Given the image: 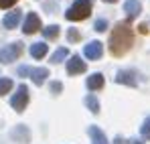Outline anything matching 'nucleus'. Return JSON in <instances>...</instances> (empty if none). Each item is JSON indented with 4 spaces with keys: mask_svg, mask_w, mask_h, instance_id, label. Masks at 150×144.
<instances>
[{
    "mask_svg": "<svg viewBox=\"0 0 150 144\" xmlns=\"http://www.w3.org/2000/svg\"><path fill=\"white\" fill-rule=\"evenodd\" d=\"M67 55H69V51H67L65 47H61V49H57V51L51 55V61H53V63H61V61H63Z\"/></svg>",
    "mask_w": 150,
    "mask_h": 144,
    "instance_id": "18",
    "label": "nucleus"
},
{
    "mask_svg": "<svg viewBox=\"0 0 150 144\" xmlns=\"http://www.w3.org/2000/svg\"><path fill=\"white\" fill-rule=\"evenodd\" d=\"M26 104H28V87L23 83V85H18L16 94L12 96V99H10V106H12L16 112H25Z\"/></svg>",
    "mask_w": 150,
    "mask_h": 144,
    "instance_id": "4",
    "label": "nucleus"
},
{
    "mask_svg": "<svg viewBox=\"0 0 150 144\" xmlns=\"http://www.w3.org/2000/svg\"><path fill=\"white\" fill-rule=\"evenodd\" d=\"M83 53H85V57L87 59H100L101 55H103V45H101L100 41H91L89 45H85V49H83Z\"/></svg>",
    "mask_w": 150,
    "mask_h": 144,
    "instance_id": "7",
    "label": "nucleus"
},
{
    "mask_svg": "<svg viewBox=\"0 0 150 144\" xmlns=\"http://www.w3.org/2000/svg\"><path fill=\"white\" fill-rule=\"evenodd\" d=\"M124 10L128 12V21H132V18H136V16L142 12V4H140L138 0H126Z\"/></svg>",
    "mask_w": 150,
    "mask_h": 144,
    "instance_id": "8",
    "label": "nucleus"
},
{
    "mask_svg": "<svg viewBox=\"0 0 150 144\" xmlns=\"http://www.w3.org/2000/svg\"><path fill=\"white\" fill-rule=\"evenodd\" d=\"M14 4H16V0H0V8H10Z\"/></svg>",
    "mask_w": 150,
    "mask_h": 144,
    "instance_id": "23",
    "label": "nucleus"
},
{
    "mask_svg": "<svg viewBox=\"0 0 150 144\" xmlns=\"http://www.w3.org/2000/svg\"><path fill=\"white\" fill-rule=\"evenodd\" d=\"M43 35H45V39L55 41V39L59 37V26H57V24H49L47 28H43Z\"/></svg>",
    "mask_w": 150,
    "mask_h": 144,
    "instance_id": "16",
    "label": "nucleus"
},
{
    "mask_svg": "<svg viewBox=\"0 0 150 144\" xmlns=\"http://www.w3.org/2000/svg\"><path fill=\"white\" fill-rule=\"evenodd\" d=\"M103 2H110V4H114V2H118V0H103Z\"/></svg>",
    "mask_w": 150,
    "mask_h": 144,
    "instance_id": "27",
    "label": "nucleus"
},
{
    "mask_svg": "<svg viewBox=\"0 0 150 144\" xmlns=\"http://www.w3.org/2000/svg\"><path fill=\"white\" fill-rule=\"evenodd\" d=\"M116 144H122V138H116Z\"/></svg>",
    "mask_w": 150,
    "mask_h": 144,
    "instance_id": "28",
    "label": "nucleus"
},
{
    "mask_svg": "<svg viewBox=\"0 0 150 144\" xmlns=\"http://www.w3.org/2000/svg\"><path fill=\"white\" fill-rule=\"evenodd\" d=\"M23 55V43H10L4 49H0V63H12Z\"/></svg>",
    "mask_w": 150,
    "mask_h": 144,
    "instance_id": "3",
    "label": "nucleus"
},
{
    "mask_svg": "<svg viewBox=\"0 0 150 144\" xmlns=\"http://www.w3.org/2000/svg\"><path fill=\"white\" fill-rule=\"evenodd\" d=\"M87 87L91 89V92H98L103 87V75L101 73H93V75H89L87 77Z\"/></svg>",
    "mask_w": 150,
    "mask_h": 144,
    "instance_id": "12",
    "label": "nucleus"
},
{
    "mask_svg": "<svg viewBox=\"0 0 150 144\" xmlns=\"http://www.w3.org/2000/svg\"><path fill=\"white\" fill-rule=\"evenodd\" d=\"M51 89H53V92H55V94H59V92H61V89H63V85H61V83H59V81H53V83H51Z\"/></svg>",
    "mask_w": 150,
    "mask_h": 144,
    "instance_id": "24",
    "label": "nucleus"
},
{
    "mask_svg": "<svg viewBox=\"0 0 150 144\" xmlns=\"http://www.w3.org/2000/svg\"><path fill=\"white\" fill-rule=\"evenodd\" d=\"M10 89H12V81H10V79H6V77H2V79H0V96L8 94Z\"/></svg>",
    "mask_w": 150,
    "mask_h": 144,
    "instance_id": "19",
    "label": "nucleus"
},
{
    "mask_svg": "<svg viewBox=\"0 0 150 144\" xmlns=\"http://www.w3.org/2000/svg\"><path fill=\"white\" fill-rule=\"evenodd\" d=\"M132 144H142V142H138V140H132Z\"/></svg>",
    "mask_w": 150,
    "mask_h": 144,
    "instance_id": "29",
    "label": "nucleus"
},
{
    "mask_svg": "<svg viewBox=\"0 0 150 144\" xmlns=\"http://www.w3.org/2000/svg\"><path fill=\"white\" fill-rule=\"evenodd\" d=\"M85 69H87V65L81 61L79 55H73V57L67 61V73H69V75H79V73H83Z\"/></svg>",
    "mask_w": 150,
    "mask_h": 144,
    "instance_id": "6",
    "label": "nucleus"
},
{
    "mask_svg": "<svg viewBox=\"0 0 150 144\" xmlns=\"http://www.w3.org/2000/svg\"><path fill=\"white\" fill-rule=\"evenodd\" d=\"M132 45H134V33H132L130 21L118 23L110 35V53L114 57H122L130 51Z\"/></svg>",
    "mask_w": 150,
    "mask_h": 144,
    "instance_id": "1",
    "label": "nucleus"
},
{
    "mask_svg": "<svg viewBox=\"0 0 150 144\" xmlns=\"http://www.w3.org/2000/svg\"><path fill=\"white\" fill-rule=\"evenodd\" d=\"M98 33H103L105 28H108V21L105 18H100V21H96V26H93Z\"/></svg>",
    "mask_w": 150,
    "mask_h": 144,
    "instance_id": "21",
    "label": "nucleus"
},
{
    "mask_svg": "<svg viewBox=\"0 0 150 144\" xmlns=\"http://www.w3.org/2000/svg\"><path fill=\"white\" fill-rule=\"evenodd\" d=\"M138 31H140L142 35H146V33H148V26H146V24L142 23V24H140V26H138Z\"/></svg>",
    "mask_w": 150,
    "mask_h": 144,
    "instance_id": "26",
    "label": "nucleus"
},
{
    "mask_svg": "<svg viewBox=\"0 0 150 144\" xmlns=\"http://www.w3.org/2000/svg\"><path fill=\"white\" fill-rule=\"evenodd\" d=\"M21 18H23V12H21V10H12V12H8V14L2 18V24H4L6 28H16L18 23H21Z\"/></svg>",
    "mask_w": 150,
    "mask_h": 144,
    "instance_id": "9",
    "label": "nucleus"
},
{
    "mask_svg": "<svg viewBox=\"0 0 150 144\" xmlns=\"http://www.w3.org/2000/svg\"><path fill=\"white\" fill-rule=\"evenodd\" d=\"M67 37H69V41H71V43H75V41H79V39H81V35H79V33H77L75 28H69Z\"/></svg>",
    "mask_w": 150,
    "mask_h": 144,
    "instance_id": "22",
    "label": "nucleus"
},
{
    "mask_svg": "<svg viewBox=\"0 0 150 144\" xmlns=\"http://www.w3.org/2000/svg\"><path fill=\"white\" fill-rule=\"evenodd\" d=\"M116 81H118V83H124V85H130V87H136V83H138L134 71H118Z\"/></svg>",
    "mask_w": 150,
    "mask_h": 144,
    "instance_id": "10",
    "label": "nucleus"
},
{
    "mask_svg": "<svg viewBox=\"0 0 150 144\" xmlns=\"http://www.w3.org/2000/svg\"><path fill=\"white\" fill-rule=\"evenodd\" d=\"M89 136H91V144H108L105 134L101 132L98 126H89Z\"/></svg>",
    "mask_w": 150,
    "mask_h": 144,
    "instance_id": "11",
    "label": "nucleus"
},
{
    "mask_svg": "<svg viewBox=\"0 0 150 144\" xmlns=\"http://www.w3.org/2000/svg\"><path fill=\"white\" fill-rule=\"evenodd\" d=\"M47 51H49V45H45V43H35V45L30 47V57L43 59V57L47 55Z\"/></svg>",
    "mask_w": 150,
    "mask_h": 144,
    "instance_id": "14",
    "label": "nucleus"
},
{
    "mask_svg": "<svg viewBox=\"0 0 150 144\" xmlns=\"http://www.w3.org/2000/svg\"><path fill=\"white\" fill-rule=\"evenodd\" d=\"M30 77L37 85H43L45 77H49V69L47 67H37V69H30Z\"/></svg>",
    "mask_w": 150,
    "mask_h": 144,
    "instance_id": "13",
    "label": "nucleus"
},
{
    "mask_svg": "<svg viewBox=\"0 0 150 144\" xmlns=\"http://www.w3.org/2000/svg\"><path fill=\"white\" fill-rule=\"evenodd\" d=\"M18 75H30V67H21L18 69Z\"/></svg>",
    "mask_w": 150,
    "mask_h": 144,
    "instance_id": "25",
    "label": "nucleus"
},
{
    "mask_svg": "<svg viewBox=\"0 0 150 144\" xmlns=\"http://www.w3.org/2000/svg\"><path fill=\"white\" fill-rule=\"evenodd\" d=\"M12 138H16V142H28V128L26 126H16V130H12Z\"/></svg>",
    "mask_w": 150,
    "mask_h": 144,
    "instance_id": "15",
    "label": "nucleus"
},
{
    "mask_svg": "<svg viewBox=\"0 0 150 144\" xmlns=\"http://www.w3.org/2000/svg\"><path fill=\"white\" fill-rule=\"evenodd\" d=\"M140 132H142V136L146 138V140H150V116L144 120V124H142V128H140Z\"/></svg>",
    "mask_w": 150,
    "mask_h": 144,
    "instance_id": "20",
    "label": "nucleus"
},
{
    "mask_svg": "<svg viewBox=\"0 0 150 144\" xmlns=\"http://www.w3.org/2000/svg\"><path fill=\"white\" fill-rule=\"evenodd\" d=\"M85 106L89 108V112H91V114H98V112H100V101L96 99V96H91V94L85 97Z\"/></svg>",
    "mask_w": 150,
    "mask_h": 144,
    "instance_id": "17",
    "label": "nucleus"
},
{
    "mask_svg": "<svg viewBox=\"0 0 150 144\" xmlns=\"http://www.w3.org/2000/svg\"><path fill=\"white\" fill-rule=\"evenodd\" d=\"M91 14V0H75L65 12L67 21H85Z\"/></svg>",
    "mask_w": 150,
    "mask_h": 144,
    "instance_id": "2",
    "label": "nucleus"
},
{
    "mask_svg": "<svg viewBox=\"0 0 150 144\" xmlns=\"http://www.w3.org/2000/svg\"><path fill=\"white\" fill-rule=\"evenodd\" d=\"M41 28V18L35 14V12H28V16L25 18V23H23V33L25 35H33V33H37Z\"/></svg>",
    "mask_w": 150,
    "mask_h": 144,
    "instance_id": "5",
    "label": "nucleus"
}]
</instances>
